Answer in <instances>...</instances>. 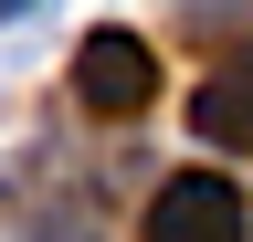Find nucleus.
Wrapping results in <instances>:
<instances>
[{
  "label": "nucleus",
  "mask_w": 253,
  "mask_h": 242,
  "mask_svg": "<svg viewBox=\"0 0 253 242\" xmlns=\"http://www.w3.org/2000/svg\"><path fill=\"white\" fill-rule=\"evenodd\" d=\"M74 105L84 116H148L158 105V53L137 32H84L74 42Z\"/></svg>",
  "instance_id": "nucleus-2"
},
{
  "label": "nucleus",
  "mask_w": 253,
  "mask_h": 242,
  "mask_svg": "<svg viewBox=\"0 0 253 242\" xmlns=\"http://www.w3.org/2000/svg\"><path fill=\"white\" fill-rule=\"evenodd\" d=\"M243 190L221 169H179V179H158V200H148V221L137 242H243Z\"/></svg>",
  "instance_id": "nucleus-1"
},
{
  "label": "nucleus",
  "mask_w": 253,
  "mask_h": 242,
  "mask_svg": "<svg viewBox=\"0 0 253 242\" xmlns=\"http://www.w3.org/2000/svg\"><path fill=\"white\" fill-rule=\"evenodd\" d=\"M32 11H42V0H0V21H32Z\"/></svg>",
  "instance_id": "nucleus-5"
},
{
  "label": "nucleus",
  "mask_w": 253,
  "mask_h": 242,
  "mask_svg": "<svg viewBox=\"0 0 253 242\" xmlns=\"http://www.w3.org/2000/svg\"><path fill=\"white\" fill-rule=\"evenodd\" d=\"M190 32H211V42L221 32H253V0H190Z\"/></svg>",
  "instance_id": "nucleus-4"
},
{
  "label": "nucleus",
  "mask_w": 253,
  "mask_h": 242,
  "mask_svg": "<svg viewBox=\"0 0 253 242\" xmlns=\"http://www.w3.org/2000/svg\"><path fill=\"white\" fill-rule=\"evenodd\" d=\"M190 137L232 147V158H253V42L221 53V64L201 74V95H190Z\"/></svg>",
  "instance_id": "nucleus-3"
}]
</instances>
